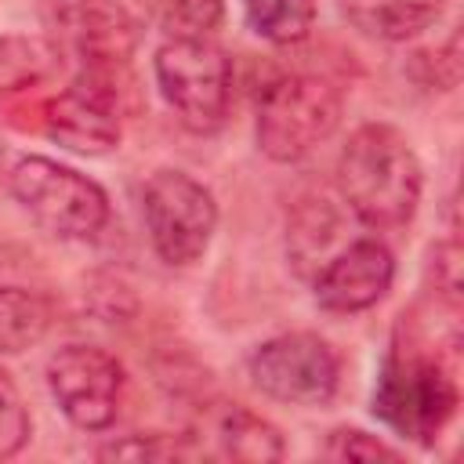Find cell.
<instances>
[{
	"mask_svg": "<svg viewBox=\"0 0 464 464\" xmlns=\"http://www.w3.org/2000/svg\"><path fill=\"white\" fill-rule=\"evenodd\" d=\"M196 435H199L196 453H210V457H225V460H257V464L283 457L279 431L265 417H257L236 402L203 410Z\"/></svg>",
	"mask_w": 464,
	"mask_h": 464,
	"instance_id": "obj_12",
	"label": "cell"
},
{
	"mask_svg": "<svg viewBox=\"0 0 464 464\" xmlns=\"http://www.w3.org/2000/svg\"><path fill=\"white\" fill-rule=\"evenodd\" d=\"M250 377L265 395H272L279 402L323 406L337 392L341 362L323 337L283 334V337L265 341L250 355Z\"/></svg>",
	"mask_w": 464,
	"mask_h": 464,
	"instance_id": "obj_7",
	"label": "cell"
},
{
	"mask_svg": "<svg viewBox=\"0 0 464 464\" xmlns=\"http://www.w3.org/2000/svg\"><path fill=\"white\" fill-rule=\"evenodd\" d=\"M51 326V304L22 286H0V352L33 348Z\"/></svg>",
	"mask_w": 464,
	"mask_h": 464,
	"instance_id": "obj_14",
	"label": "cell"
},
{
	"mask_svg": "<svg viewBox=\"0 0 464 464\" xmlns=\"http://www.w3.org/2000/svg\"><path fill=\"white\" fill-rule=\"evenodd\" d=\"M116 69L123 65H87L80 76L47 102L44 130L76 152H105L120 141V87Z\"/></svg>",
	"mask_w": 464,
	"mask_h": 464,
	"instance_id": "obj_9",
	"label": "cell"
},
{
	"mask_svg": "<svg viewBox=\"0 0 464 464\" xmlns=\"http://www.w3.org/2000/svg\"><path fill=\"white\" fill-rule=\"evenodd\" d=\"M373 410L395 431L428 446L457 410V381L439 355H392L381 373Z\"/></svg>",
	"mask_w": 464,
	"mask_h": 464,
	"instance_id": "obj_5",
	"label": "cell"
},
{
	"mask_svg": "<svg viewBox=\"0 0 464 464\" xmlns=\"http://www.w3.org/2000/svg\"><path fill=\"white\" fill-rule=\"evenodd\" d=\"M47 384L62 413L83 428L102 431L116 420L123 399V366L94 344H65L47 362Z\"/></svg>",
	"mask_w": 464,
	"mask_h": 464,
	"instance_id": "obj_8",
	"label": "cell"
},
{
	"mask_svg": "<svg viewBox=\"0 0 464 464\" xmlns=\"http://www.w3.org/2000/svg\"><path fill=\"white\" fill-rule=\"evenodd\" d=\"M51 44L87 65H123L138 25L116 0H40Z\"/></svg>",
	"mask_w": 464,
	"mask_h": 464,
	"instance_id": "obj_10",
	"label": "cell"
},
{
	"mask_svg": "<svg viewBox=\"0 0 464 464\" xmlns=\"http://www.w3.org/2000/svg\"><path fill=\"white\" fill-rule=\"evenodd\" d=\"M98 457L105 460H174V457H192L188 442H174L163 435H127L123 442H109Z\"/></svg>",
	"mask_w": 464,
	"mask_h": 464,
	"instance_id": "obj_18",
	"label": "cell"
},
{
	"mask_svg": "<svg viewBox=\"0 0 464 464\" xmlns=\"http://www.w3.org/2000/svg\"><path fill=\"white\" fill-rule=\"evenodd\" d=\"M156 80L178 120L210 134L225 123L232 98V62L207 36H174L156 51Z\"/></svg>",
	"mask_w": 464,
	"mask_h": 464,
	"instance_id": "obj_3",
	"label": "cell"
},
{
	"mask_svg": "<svg viewBox=\"0 0 464 464\" xmlns=\"http://www.w3.org/2000/svg\"><path fill=\"white\" fill-rule=\"evenodd\" d=\"M62 51L47 40L33 36H7L0 40V94L25 91L44 83L51 72H58Z\"/></svg>",
	"mask_w": 464,
	"mask_h": 464,
	"instance_id": "obj_15",
	"label": "cell"
},
{
	"mask_svg": "<svg viewBox=\"0 0 464 464\" xmlns=\"http://www.w3.org/2000/svg\"><path fill=\"white\" fill-rule=\"evenodd\" d=\"M446 0H341L344 18L377 40H410L442 14Z\"/></svg>",
	"mask_w": 464,
	"mask_h": 464,
	"instance_id": "obj_13",
	"label": "cell"
},
{
	"mask_svg": "<svg viewBox=\"0 0 464 464\" xmlns=\"http://www.w3.org/2000/svg\"><path fill=\"white\" fill-rule=\"evenodd\" d=\"M330 460H399V450L384 446L377 435H366L359 428H337L326 439Z\"/></svg>",
	"mask_w": 464,
	"mask_h": 464,
	"instance_id": "obj_20",
	"label": "cell"
},
{
	"mask_svg": "<svg viewBox=\"0 0 464 464\" xmlns=\"http://www.w3.org/2000/svg\"><path fill=\"white\" fill-rule=\"evenodd\" d=\"M341 123V94L319 76H283L257 102V145L276 163H294Z\"/></svg>",
	"mask_w": 464,
	"mask_h": 464,
	"instance_id": "obj_4",
	"label": "cell"
},
{
	"mask_svg": "<svg viewBox=\"0 0 464 464\" xmlns=\"http://www.w3.org/2000/svg\"><path fill=\"white\" fill-rule=\"evenodd\" d=\"M337 185L362 225L399 228L417 210L420 163L395 127L366 123L348 138L337 160Z\"/></svg>",
	"mask_w": 464,
	"mask_h": 464,
	"instance_id": "obj_1",
	"label": "cell"
},
{
	"mask_svg": "<svg viewBox=\"0 0 464 464\" xmlns=\"http://www.w3.org/2000/svg\"><path fill=\"white\" fill-rule=\"evenodd\" d=\"M250 29L272 44H294L308 36L315 18V0H243Z\"/></svg>",
	"mask_w": 464,
	"mask_h": 464,
	"instance_id": "obj_16",
	"label": "cell"
},
{
	"mask_svg": "<svg viewBox=\"0 0 464 464\" xmlns=\"http://www.w3.org/2000/svg\"><path fill=\"white\" fill-rule=\"evenodd\" d=\"M392 276V250L381 239H355L323 265L315 279V301L326 312H362L388 294Z\"/></svg>",
	"mask_w": 464,
	"mask_h": 464,
	"instance_id": "obj_11",
	"label": "cell"
},
{
	"mask_svg": "<svg viewBox=\"0 0 464 464\" xmlns=\"http://www.w3.org/2000/svg\"><path fill=\"white\" fill-rule=\"evenodd\" d=\"M149 239L167 265L196 261L218 225V203L185 170H156L141 196Z\"/></svg>",
	"mask_w": 464,
	"mask_h": 464,
	"instance_id": "obj_6",
	"label": "cell"
},
{
	"mask_svg": "<svg viewBox=\"0 0 464 464\" xmlns=\"http://www.w3.org/2000/svg\"><path fill=\"white\" fill-rule=\"evenodd\" d=\"M7 185H11V196L25 207V214L51 236L91 239L109 221L105 192L87 174H80L65 163H54L44 156H25L11 167Z\"/></svg>",
	"mask_w": 464,
	"mask_h": 464,
	"instance_id": "obj_2",
	"label": "cell"
},
{
	"mask_svg": "<svg viewBox=\"0 0 464 464\" xmlns=\"http://www.w3.org/2000/svg\"><path fill=\"white\" fill-rule=\"evenodd\" d=\"M29 439V413L11 384V377L0 370V460L14 457Z\"/></svg>",
	"mask_w": 464,
	"mask_h": 464,
	"instance_id": "obj_19",
	"label": "cell"
},
{
	"mask_svg": "<svg viewBox=\"0 0 464 464\" xmlns=\"http://www.w3.org/2000/svg\"><path fill=\"white\" fill-rule=\"evenodd\" d=\"M221 0H160V18L170 36H207L221 25Z\"/></svg>",
	"mask_w": 464,
	"mask_h": 464,
	"instance_id": "obj_17",
	"label": "cell"
}]
</instances>
